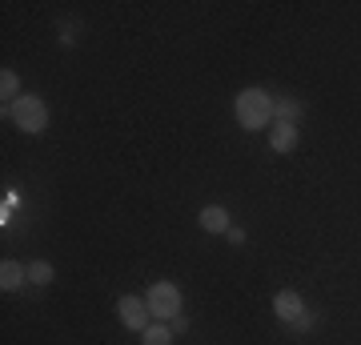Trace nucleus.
Returning <instances> with one entry per match:
<instances>
[{
  "instance_id": "1a4fd4ad",
  "label": "nucleus",
  "mask_w": 361,
  "mask_h": 345,
  "mask_svg": "<svg viewBox=\"0 0 361 345\" xmlns=\"http://www.w3.org/2000/svg\"><path fill=\"white\" fill-rule=\"evenodd\" d=\"M305 116V104L297 101V97H273V121H281V125H297Z\"/></svg>"
},
{
  "instance_id": "ddd939ff",
  "label": "nucleus",
  "mask_w": 361,
  "mask_h": 345,
  "mask_svg": "<svg viewBox=\"0 0 361 345\" xmlns=\"http://www.w3.org/2000/svg\"><path fill=\"white\" fill-rule=\"evenodd\" d=\"M77 37H80V20H61L56 40H61V44H77Z\"/></svg>"
},
{
  "instance_id": "9d476101",
  "label": "nucleus",
  "mask_w": 361,
  "mask_h": 345,
  "mask_svg": "<svg viewBox=\"0 0 361 345\" xmlns=\"http://www.w3.org/2000/svg\"><path fill=\"white\" fill-rule=\"evenodd\" d=\"M25 97V89H20V73L16 68H4L0 73V109H8L13 101H20Z\"/></svg>"
},
{
  "instance_id": "dca6fc26",
  "label": "nucleus",
  "mask_w": 361,
  "mask_h": 345,
  "mask_svg": "<svg viewBox=\"0 0 361 345\" xmlns=\"http://www.w3.org/2000/svg\"><path fill=\"white\" fill-rule=\"evenodd\" d=\"M169 325H173V333H189V317H185V313H177Z\"/></svg>"
},
{
  "instance_id": "f03ea898",
  "label": "nucleus",
  "mask_w": 361,
  "mask_h": 345,
  "mask_svg": "<svg viewBox=\"0 0 361 345\" xmlns=\"http://www.w3.org/2000/svg\"><path fill=\"white\" fill-rule=\"evenodd\" d=\"M0 113H4V121H13L20 133H28V137H40L49 128V104L37 92H25L20 101H13L8 109H0Z\"/></svg>"
},
{
  "instance_id": "7ed1b4c3",
  "label": "nucleus",
  "mask_w": 361,
  "mask_h": 345,
  "mask_svg": "<svg viewBox=\"0 0 361 345\" xmlns=\"http://www.w3.org/2000/svg\"><path fill=\"white\" fill-rule=\"evenodd\" d=\"M145 305H149L153 321H173L177 313H185V293L177 282H153L145 289Z\"/></svg>"
},
{
  "instance_id": "f257e3e1",
  "label": "nucleus",
  "mask_w": 361,
  "mask_h": 345,
  "mask_svg": "<svg viewBox=\"0 0 361 345\" xmlns=\"http://www.w3.org/2000/svg\"><path fill=\"white\" fill-rule=\"evenodd\" d=\"M233 116L245 133H265L273 128V92L261 89V85H249V89L237 92L233 101Z\"/></svg>"
},
{
  "instance_id": "20e7f679",
  "label": "nucleus",
  "mask_w": 361,
  "mask_h": 345,
  "mask_svg": "<svg viewBox=\"0 0 361 345\" xmlns=\"http://www.w3.org/2000/svg\"><path fill=\"white\" fill-rule=\"evenodd\" d=\"M116 321H121L129 333H137V337H141V333L153 325V313H149V305H145V293L116 297Z\"/></svg>"
},
{
  "instance_id": "39448f33",
  "label": "nucleus",
  "mask_w": 361,
  "mask_h": 345,
  "mask_svg": "<svg viewBox=\"0 0 361 345\" xmlns=\"http://www.w3.org/2000/svg\"><path fill=\"white\" fill-rule=\"evenodd\" d=\"M301 313H305V301H301L297 289H281V293L273 297V317L281 321V325H293Z\"/></svg>"
},
{
  "instance_id": "423d86ee",
  "label": "nucleus",
  "mask_w": 361,
  "mask_h": 345,
  "mask_svg": "<svg viewBox=\"0 0 361 345\" xmlns=\"http://www.w3.org/2000/svg\"><path fill=\"white\" fill-rule=\"evenodd\" d=\"M197 225H201L205 233H213V237H225V233L233 229V213L225 209V205H205L201 217H197Z\"/></svg>"
},
{
  "instance_id": "6e6552de",
  "label": "nucleus",
  "mask_w": 361,
  "mask_h": 345,
  "mask_svg": "<svg viewBox=\"0 0 361 345\" xmlns=\"http://www.w3.org/2000/svg\"><path fill=\"white\" fill-rule=\"evenodd\" d=\"M25 282H28V265H20V261H13V257H4V261H0V289H4V293H16Z\"/></svg>"
},
{
  "instance_id": "2eb2a0df",
  "label": "nucleus",
  "mask_w": 361,
  "mask_h": 345,
  "mask_svg": "<svg viewBox=\"0 0 361 345\" xmlns=\"http://www.w3.org/2000/svg\"><path fill=\"white\" fill-rule=\"evenodd\" d=\"M225 237H229V245H237V249H241V245H245V241H249V233H245V229H241V225H233V229H229V233H225Z\"/></svg>"
},
{
  "instance_id": "9b49d317",
  "label": "nucleus",
  "mask_w": 361,
  "mask_h": 345,
  "mask_svg": "<svg viewBox=\"0 0 361 345\" xmlns=\"http://www.w3.org/2000/svg\"><path fill=\"white\" fill-rule=\"evenodd\" d=\"M173 337H177V333H173L169 321H153V325L141 333V345H173Z\"/></svg>"
},
{
  "instance_id": "0eeeda50",
  "label": "nucleus",
  "mask_w": 361,
  "mask_h": 345,
  "mask_svg": "<svg viewBox=\"0 0 361 345\" xmlns=\"http://www.w3.org/2000/svg\"><path fill=\"white\" fill-rule=\"evenodd\" d=\"M297 141H301V125H281V121H273V128H269L273 153H293Z\"/></svg>"
},
{
  "instance_id": "4468645a",
  "label": "nucleus",
  "mask_w": 361,
  "mask_h": 345,
  "mask_svg": "<svg viewBox=\"0 0 361 345\" xmlns=\"http://www.w3.org/2000/svg\"><path fill=\"white\" fill-rule=\"evenodd\" d=\"M289 329H293V333H310V329H317V313H310V309H305V313H301V317H297L293 325H289Z\"/></svg>"
},
{
  "instance_id": "f8f14e48",
  "label": "nucleus",
  "mask_w": 361,
  "mask_h": 345,
  "mask_svg": "<svg viewBox=\"0 0 361 345\" xmlns=\"http://www.w3.org/2000/svg\"><path fill=\"white\" fill-rule=\"evenodd\" d=\"M28 282L40 285V289L56 282V269H52V261H32V265H28Z\"/></svg>"
}]
</instances>
